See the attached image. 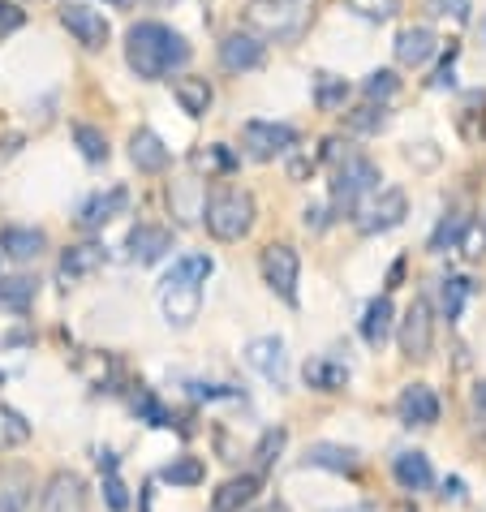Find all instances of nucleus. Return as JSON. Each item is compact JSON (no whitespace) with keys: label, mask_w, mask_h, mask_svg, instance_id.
Instances as JSON below:
<instances>
[{"label":"nucleus","mask_w":486,"mask_h":512,"mask_svg":"<svg viewBox=\"0 0 486 512\" xmlns=\"http://www.w3.org/2000/svg\"><path fill=\"white\" fill-rule=\"evenodd\" d=\"M125 61L142 82H160L190 61V44L164 22H138L125 35Z\"/></svg>","instance_id":"nucleus-1"},{"label":"nucleus","mask_w":486,"mask_h":512,"mask_svg":"<svg viewBox=\"0 0 486 512\" xmlns=\"http://www.w3.org/2000/svg\"><path fill=\"white\" fill-rule=\"evenodd\" d=\"M211 272H216V263L207 254H185V259L173 263V272L160 284V310L168 327H190L198 319V310H203V284Z\"/></svg>","instance_id":"nucleus-2"},{"label":"nucleus","mask_w":486,"mask_h":512,"mask_svg":"<svg viewBox=\"0 0 486 512\" xmlns=\"http://www.w3.org/2000/svg\"><path fill=\"white\" fill-rule=\"evenodd\" d=\"M314 0H250L246 5V26L259 31L263 39H297L310 22Z\"/></svg>","instance_id":"nucleus-3"},{"label":"nucleus","mask_w":486,"mask_h":512,"mask_svg":"<svg viewBox=\"0 0 486 512\" xmlns=\"http://www.w3.org/2000/svg\"><path fill=\"white\" fill-rule=\"evenodd\" d=\"M203 220H207L211 237L237 241L254 229V198L246 190H216L203 203Z\"/></svg>","instance_id":"nucleus-4"},{"label":"nucleus","mask_w":486,"mask_h":512,"mask_svg":"<svg viewBox=\"0 0 486 512\" xmlns=\"http://www.w3.org/2000/svg\"><path fill=\"white\" fill-rule=\"evenodd\" d=\"M379 186V168L366 160V155H349L345 164L336 168V181H332V207L340 216H353L357 211V198L370 194Z\"/></svg>","instance_id":"nucleus-5"},{"label":"nucleus","mask_w":486,"mask_h":512,"mask_svg":"<svg viewBox=\"0 0 486 512\" xmlns=\"http://www.w3.org/2000/svg\"><path fill=\"white\" fill-rule=\"evenodd\" d=\"M297 276H302L297 250L284 246V241H271L263 250V280L271 284V293H280L289 306H297Z\"/></svg>","instance_id":"nucleus-6"},{"label":"nucleus","mask_w":486,"mask_h":512,"mask_svg":"<svg viewBox=\"0 0 486 512\" xmlns=\"http://www.w3.org/2000/svg\"><path fill=\"white\" fill-rule=\"evenodd\" d=\"M431 340H435V319H431V302L426 297H413V306L400 319V353L413 362L431 358Z\"/></svg>","instance_id":"nucleus-7"},{"label":"nucleus","mask_w":486,"mask_h":512,"mask_svg":"<svg viewBox=\"0 0 486 512\" xmlns=\"http://www.w3.org/2000/svg\"><path fill=\"white\" fill-rule=\"evenodd\" d=\"M241 147H246L250 160H276V155L297 147V130L293 125H276V121H246Z\"/></svg>","instance_id":"nucleus-8"},{"label":"nucleus","mask_w":486,"mask_h":512,"mask_svg":"<svg viewBox=\"0 0 486 512\" xmlns=\"http://www.w3.org/2000/svg\"><path fill=\"white\" fill-rule=\"evenodd\" d=\"M409 216V198H405V190H383V194H375L370 203L357 211V229H362L366 237H375V233H388V229H396L400 220Z\"/></svg>","instance_id":"nucleus-9"},{"label":"nucleus","mask_w":486,"mask_h":512,"mask_svg":"<svg viewBox=\"0 0 486 512\" xmlns=\"http://www.w3.org/2000/svg\"><path fill=\"white\" fill-rule=\"evenodd\" d=\"M39 512H87V482L74 469H56L39 495Z\"/></svg>","instance_id":"nucleus-10"},{"label":"nucleus","mask_w":486,"mask_h":512,"mask_svg":"<svg viewBox=\"0 0 486 512\" xmlns=\"http://www.w3.org/2000/svg\"><path fill=\"white\" fill-rule=\"evenodd\" d=\"M61 22H65V31L74 35L82 48L99 52L108 44V22H104V13L91 9V5H74V0H69V5L61 9Z\"/></svg>","instance_id":"nucleus-11"},{"label":"nucleus","mask_w":486,"mask_h":512,"mask_svg":"<svg viewBox=\"0 0 486 512\" xmlns=\"http://www.w3.org/2000/svg\"><path fill=\"white\" fill-rule=\"evenodd\" d=\"M246 362H250L263 379L276 383V388H280L284 379H289V358H284V340H276V336L250 340V345H246Z\"/></svg>","instance_id":"nucleus-12"},{"label":"nucleus","mask_w":486,"mask_h":512,"mask_svg":"<svg viewBox=\"0 0 486 512\" xmlns=\"http://www.w3.org/2000/svg\"><path fill=\"white\" fill-rule=\"evenodd\" d=\"M396 414L405 426H435L439 422V396L426 383H409L396 401Z\"/></svg>","instance_id":"nucleus-13"},{"label":"nucleus","mask_w":486,"mask_h":512,"mask_svg":"<svg viewBox=\"0 0 486 512\" xmlns=\"http://www.w3.org/2000/svg\"><path fill=\"white\" fill-rule=\"evenodd\" d=\"M263 39L259 35H228L220 44V65L228 74H246V69H259L263 65Z\"/></svg>","instance_id":"nucleus-14"},{"label":"nucleus","mask_w":486,"mask_h":512,"mask_svg":"<svg viewBox=\"0 0 486 512\" xmlns=\"http://www.w3.org/2000/svg\"><path fill=\"white\" fill-rule=\"evenodd\" d=\"M435 48H439V35L431 31V26H405V31L396 35V61L409 65V69L431 61Z\"/></svg>","instance_id":"nucleus-15"},{"label":"nucleus","mask_w":486,"mask_h":512,"mask_svg":"<svg viewBox=\"0 0 486 512\" xmlns=\"http://www.w3.org/2000/svg\"><path fill=\"white\" fill-rule=\"evenodd\" d=\"M125 246H130V259L134 263H160L164 254L173 250V233L160 229V224H138Z\"/></svg>","instance_id":"nucleus-16"},{"label":"nucleus","mask_w":486,"mask_h":512,"mask_svg":"<svg viewBox=\"0 0 486 512\" xmlns=\"http://www.w3.org/2000/svg\"><path fill=\"white\" fill-rule=\"evenodd\" d=\"M125 207H130V190H125V186H112L108 194H95L91 203L82 207L78 224H82V229H104V224H108V220H117Z\"/></svg>","instance_id":"nucleus-17"},{"label":"nucleus","mask_w":486,"mask_h":512,"mask_svg":"<svg viewBox=\"0 0 486 512\" xmlns=\"http://www.w3.org/2000/svg\"><path fill=\"white\" fill-rule=\"evenodd\" d=\"M44 246H48V237L39 233V229H5L0 233V254L5 259H13V263H31V259H39L44 254Z\"/></svg>","instance_id":"nucleus-18"},{"label":"nucleus","mask_w":486,"mask_h":512,"mask_svg":"<svg viewBox=\"0 0 486 512\" xmlns=\"http://www.w3.org/2000/svg\"><path fill=\"white\" fill-rule=\"evenodd\" d=\"M259 495V474H241V478H228L224 487L211 495V512H241L254 504Z\"/></svg>","instance_id":"nucleus-19"},{"label":"nucleus","mask_w":486,"mask_h":512,"mask_svg":"<svg viewBox=\"0 0 486 512\" xmlns=\"http://www.w3.org/2000/svg\"><path fill=\"white\" fill-rule=\"evenodd\" d=\"M130 160H134L138 173H164V168H168V147L160 142V134L138 130L130 138Z\"/></svg>","instance_id":"nucleus-20"},{"label":"nucleus","mask_w":486,"mask_h":512,"mask_svg":"<svg viewBox=\"0 0 486 512\" xmlns=\"http://www.w3.org/2000/svg\"><path fill=\"white\" fill-rule=\"evenodd\" d=\"M302 375H306V388L314 392H340L349 383V366L336 358H310Z\"/></svg>","instance_id":"nucleus-21"},{"label":"nucleus","mask_w":486,"mask_h":512,"mask_svg":"<svg viewBox=\"0 0 486 512\" xmlns=\"http://www.w3.org/2000/svg\"><path fill=\"white\" fill-rule=\"evenodd\" d=\"M392 474H396V482L405 491H426L435 482V474H431V461L422 457V452H400V457L392 461Z\"/></svg>","instance_id":"nucleus-22"},{"label":"nucleus","mask_w":486,"mask_h":512,"mask_svg":"<svg viewBox=\"0 0 486 512\" xmlns=\"http://www.w3.org/2000/svg\"><path fill=\"white\" fill-rule=\"evenodd\" d=\"M104 267V246H69L61 254V280H82V276H91Z\"/></svg>","instance_id":"nucleus-23"},{"label":"nucleus","mask_w":486,"mask_h":512,"mask_svg":"<svg viewBox=\"0 0 486 512\" xmlns=\"http://www.w3.org/2000/svg\"><path fill=\"white\" fill-rule=\"evenodd\" d=\"M392 302L388 297H375V302L366 306V319H362V340L370 349H383V340H388V332H392Z\"/></svg>","instance_id":"nucleus-24"},{"label":"nucleus","mask_w":486,"mask_h":512,"mask_svg":"<svg viewBox=\"0 0 486 512\" xmlns=\"http://www.w3.org/2000/svg\"><path fill=\"white\" fill-rule=\"evenodd\" d=\"M35 280L31 276H0V310H13V315H26L35 306Z\"/></svg>","instance_id":"nucleus-25"},{"label":"nucleus","mask_w":486,"mask_h":512,"mask_svg":"<svg viewBox=\"0 0 486 512\" xmlns=\"http://www.w3.org/2000/svg\"><path fill=\"white\" fill-rule=\"evenodd\" d=\"M173 95H177L181 112H190V117H207V108H211V87H207V78H177V82H173Z\"/></svg>","instance_id":"nucleus-26"},{"label":"nucleus","mask_w":486,"mask_h":512,"mask_svg":"<svg viewBox=\"0 0 486 512\" xmlns=\"http://www.w3.org/2000/svg\"><path fill=\"white\" fill-rule=\"evenodd\" d=\"M306 465L332 469V474H353V469H357V452L353 448H340V444H314L306 452Z\"/></svg>","instance_id":"nucleus-27"},{"label":"nucleus","mask_w":486,"mask_h":512,"mask_svg":"<svg viewBox=\"0 0 486 512\" xmlns=\"http://www.w3.org/2000/svg\"><path fill=\"white\" fill-rule=\"evenodd\" d=\"M474 293V280H465V276H448V280H439V315L443 319H461V306H465V297Z\"/></svg>","instance_id":"nucleus-28"},{"label":"nucleus","mask_w":486,"mask_h":512,"mask_svg":"<svg viewBox=\"0 0 486 512\" xmlns=\"http://www.w3.org/2000/svg\"><path fill=\"white\" fill-rule=\"evenodd\" d=\"M26 439H31V422H26L18 409H9V405H0V452H13V448H22Z\"/></svg>","instance_id":"nucleus-29"},{"label":"nucleus","mask_w":486,"mask_h":512,"mask_svg":"<svg viewBox=\"0 0 486 512\" xmlns=\"http://www.w3.org/2000/svg\"><path fill=\"white\" fill-rule=\"evenodd\" d=\"M99 474H104V500H108V508L125 512V508H130V495H125V482L117 474V457H112V452L99 457Z\"/></svg>","instance_id":"nucleus-30"},{"label":"nucleus","mask_w":486,"mask_h":512,"mask_svg":"<svg viewBox=\"0 0 486 512\" xmlns=\"http://www.w3.org/2000/svg\"><path fill=\"white\" fill-rule=\"evenodd\" d=\"M345 99H349V82L345 78H336V74H319V78H314V104H319L323 112L345 108Z\"/></svg>","instance_id":"nucleus-31"},{"label":"nucleus","mask_w":486,"mask_h":512,"mask_svg":"<svg viewBox=\"0 0 486 512\" xmlns=\"http://www.w3.org/2000/svg\"><path fill=\"white\" fill-rule=\"evenodd\" d=\"M164 482H173V487H198V482L207 478V465L198 457H177L173 465H164Z\"/></svg>","instance_id":"nucleus-32"},{"label":"nucleus","mask_w":486,"mask_h":512,"mask_svg":"<svg viewBox=\"0 0 486 512\" xmlns=\"http://www.w3.org/2000/svg\"><path fill=\"white\" fill-rule=\"evenodd\" d=\"M134 414H138V422H147V426H173V409H168L155 392H138L134 396Z\"/></svg>","instance_id":"nucleus-33"},{"label":"nucleus","mask_w":486,"mask_h":512,"mask_svg":"<svg viewBox=\"0 0 486 512\" xmlns=\"http://www.w3.org/2000/svg\"><path fill=\"white\" fill-rule=\"evenodd\" d=\"M284 444H289V431H284V426H271V431H263L259 448H254V465H259V469H271V465L280 461Z\"/></svg>","instance_id":"nucleus-34"},{"label":"nucleus","mask_w":486,"mask_h":512,"mask_svg":"<svg viewBox=\"0 0 486 512\" xmlns=\"http://www.w3.org/2000/svg\"><path fill=\"white\" fill-rule=\"evenodd\" d=\"M345 9L366 22H392L400 13V0H345Z\"/></svg>","instance_id":"nucleus-35"},{"label":"nucleus","mask_w":486,"mask_h":512,"mask_svg":"<svg viewBox=\"0 0 486 512\" xmlns=\"http://www.w3.org/2000/svg\"><path fill=\"white\" fill-rule=\"evenodd\" d=\"M74 142H78V151L87 155L91 164H104L108 160V138L95 130V125H74Z\"/></svg>","instance_id":"nucleus-36"},{"label":"nucleus","mask_w":486,"mask_h":512,"mask_svg":"<svg viewBox=\"0 0 486 512\" xmlns=\"http://www.w3.org/2000/svg\"><path fill=\"white\" fill-rule=\"evenodd\" d=\"M383 125H388V112H383V104H379V108L366 104V108L349 112V130H357V134H379Z\"/></svg>","instance_id":"nucleus-37"},{"label":"nucleus","mask_w":486,"mask_h":512,"mask_svg":"<svg viewBox=\"0 0 486 512\" xmlns=\"http://www.w3.org/2000/svg\"><path fill=\"white\" fill-rule=\"evenodd\" d=\"M456 250H461L465 259H482V254H486V229H482V224L465 220L461 237H456Z\"/></svg>","instance_id":"nucleus-38"},{"label":"nucleus","mask_w":486,"mask_h":512,"mask_svg":"<svg viewBox=\"0 0 486 512\" xmlns=\"http://www.w3.org/2000/svg\"><path fill=\"white\" fill-rule=\"evenodd\" d=\"M426 13L461 26V22H469V0H426Z\"/></svg>","instance_id":"nucleus-39"},{"label":"nucleus","mask_w":486,"mask_h":512,"mask_svg":"<svg viewBox=\"0 0 486 512\" xmlns=\"http://www.w3.org/2000/svg\"><path fill=\"white\" fill-rule=\"evenodd\" d=\"M461 229H465V220H461V216H443V220H439V229L431 233V250L439 254L443 246H456V237H461Z\"/></svg>","instance_id":"nucleus-40"},{"label":"nucleus","mask_w":486,"mask_h":512,"mask_svg":"<svg viewBox=\"0 0 486 512\" xmlns=\"http://www.w3.org/2000/svg\"><path fill=\"white\" fill-rule=\"evenodd\" d=\"M362 91H366V99H388L396 91V74H392V69H375V74L366 78Z\"/></svg>","instance_id":"nucleus-41"},{"label":"nucleus","mask_w":486,"mask_h":512,"mask_svg":"<svg viewBox=\"0 0 486 512\" xmlns=\"http://www.w3.org/2000/svg\"><path fill=\"white\" fill-rule=\"evenodd\" d=\"M22 22H26V13H22L18 5H13V0H0V39L13 35Z\"/></svg>","instance_id":"nucleus-42"},{"label":"nucleus","mask_w":486,"mask_h":512,"mask_svg":"<svg viewBox=\"0 0 486 512\" xmlns=\"http://www.w3.org/2000/svg\"><path fill=\"white\" fill-rule=\"evenodd\" d=\"M409 160H413V164H422V168L439 164V151H435V142H418V147L409 151Z\"/></svg>","instance_id":"nucleus-43"},{"label":"nucleus","mask_w":486,"mask_h":512,"mask_svg":"<svg viewBox=\"0 0 486 512\" xmlns=\"http://www.w3.org/2000/svg\"><path fill=\"white\" fill-rule=\"evenodd\" d=\"M452 61H456V48H448V61H443V65H439V74L431 78V87H435V91L452 87Z\"/></svg>","instance_id":"nucleus-44"},{"label":"nucleus","mask_w":486,"mask_h":512,"mask_svg":"<svg viewBox=\"0 0 486 512\" xmlns=\"http://www.w3.org/2000/svg\"><path fill=\"white\" fill-rule=\"evenodd\" d=\"M302 224H306V229H314V233H319V229H323V224H327V211H323V207H306V216H302Z\"/></svg>","instance_id":"nucleus-45"},{"label":"nucleus","mask_w":486,"mask_h":512,"mask_svg":"<svg viewBox=\"0 0 486 512\" xmlns=\"http://www.w3.org/2000/svg\"><path fill=\"white\" fill-rule=\"evenodd\" d=\"M448 495H452V500H461V478H452V482H443V500H448Z\"/></svg>","instance_id":"nucleus-46"},{"label":"nucleus","mask_w":486,"mask_h":512,"mask_svg":"<svg viewBox=\"0 0 486 512\" xmlns=\"http://www.w3.org/2000/svg\"><path fill=\"white\" fill-rule=\"evenodd\" d=\"M474 401H478V409H486V383H478V392H474Z\"/></svg>","instance_id":"nucleus-47"},{"label":"nucleus","mask_w":486,"mask_h":512,"mask_svg":"<svg viewBox=\"0 0 486 512\" xmlns=\"http://www.w3.org/2000/svg\"><path fill=\"white\" fill-rule=\"evenodd\" d=\"M108 5H117V9H130V5H134V0H108Z\"/></svg>","instance_id":"nucleus-48"},{"label":"nucleus","mask_w":486,"mask_h":512,"mask_svg":"<svg viewBox=\"0 0 486 512\" xmlns=\"http://www.w3.org/2000/svg\"><path fill=\"white\" fill-rule=\"evenodd\" d=\"M151 5H177V0H151Z\"/></svg>","instance_id":"nucleus-49"},{"label":"nucleus","mask_w":486,"mask_h":512,"mask_svg":"<svg viewBox=\"0 0 486 512\" xmlns=\"http://www.w3.org/2000/svg\"><path fill=\"white\" fill-rule=\"evenodd\" d=\"M0 512H5V508H0Z\"/></svg>","instance_id":"nucleus-50"}]
</instances>
